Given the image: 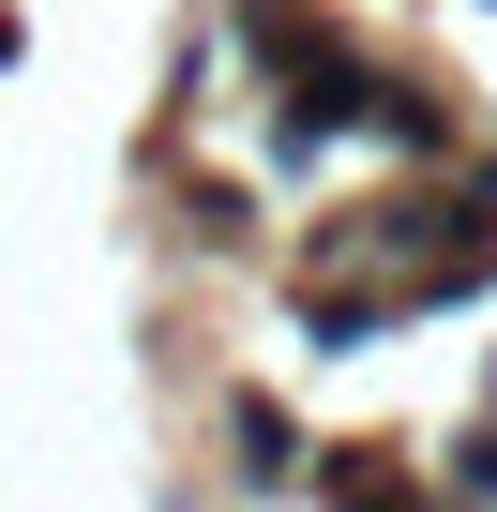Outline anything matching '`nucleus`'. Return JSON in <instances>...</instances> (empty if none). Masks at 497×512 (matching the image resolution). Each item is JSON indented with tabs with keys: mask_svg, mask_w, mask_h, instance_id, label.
I'll use <instances>...</instances> for the list:
<instances>
[{
	"mask_svg": "<svg viewBox=\"0 0 497 512\" xmlns=\"http://www.w3.org/2000/svg\"><path fill=\"white\" fill-rule=\"evenodd\" d=\"M317 497H332V512H467V497H437V482H392V452H317Z\"/></svg>",
	"mask_w": 497,
	"mask_h": 512,
	"instance_id": "obj_1",
	"label": "nucleus"
},
{
	"mask_svg": "<svg viewBox=\"0 0 497 512\" xmlns=\"http://www.w3.org/2000/svg\"><path fill=\"white\" fill-rule=\"evenodd\" d=\"M226 452H241V482H302V422L272 392H226Z\"/></svg>",
	"mask_w": 497,
	"mask_h": 512,
	"instance_id": "obj_2",
	"label": "nucleus"
},
{
	"mask_svg": "<svg viewBox=\"0 0 497 512\" xmlns=\"http://www.w3.org/2000/svg\"><path fill=\"white\" fill-rule=\"evenodd\" d=\"M392 302H407V287H317V272H302V332H317V347H362Z\"/></svg>",
	"mask_w": 497,
	"mask_h": 512,
	"instance_id": "obj_3",
	"label": "nucleus"
},
{
	"mask_svg": "<svg viewBox=\"0 0 497 512\" xmlns=\"http://www.w3.org/2000/svg\"><path fill=\"white\" fill-rule=\"evenodd\" d=\"M377 136H392V151H437V166H452V136H467V121H452L437 91H392V106H377Z\"/></svg>",
	"mask_w": 497,
	"mask_h": 512,
	"instance_id": "obj_4",
	"label": "nucleus"
},
{
	"mask_svg": "<svg viewBox=\"0 0 497 512\" xmlns=\"http://www.w3.org/2000/svg\"><path fill=\"white\" fill-rule=\"evenodd\" d=\"M452 497H497V422H467V437H452Z\"/></svg>",
	"mask_w": 497,
	"mask_h": 512,
	"instance_id": "obj_5",
	"label": "nucleus"
}]
</instances>
